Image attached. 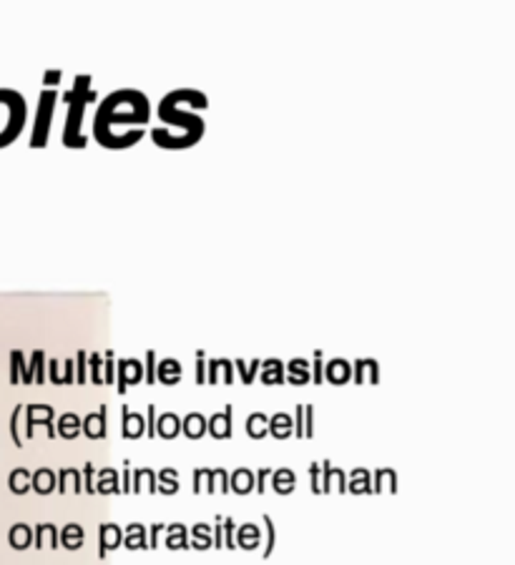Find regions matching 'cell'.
Masks as SVG:
<instances>
[{
	"mask_svg": "<svg viewBox=\"0 0 515 565\" xmlns=\"http://www.w3.org/2000/svg\"><path fill=\"white\" fill-rule=\"evenodd\" d=\"M156 493L161 495L179 493V473H176L174 467H164L161 473H156Z\"/></svg>",
	"mask_w": 515,
	"mask_h": 565,
	"instance_id": "cell-28",
	"label": "cell"
},
{
	"mask_svg": "<svg viewBox=\"0 0 515 565\" xmlns=\"http://www.w3.org/2000/svg\"><path fill=\"white\" fill-rule=\"evenodd\" d=\"M231 417H234V404H227L222 412H216L207 420V432L214 440L231 438Z\"/></svg>",
	"mask_w": 515,
	"mask_h": 565,
	"instance_id": "cell-10",
	"label": "cell"
},
{
	"mask_svg": "<svg viewBox=\"0 0 515 565\" xmlns=\"http://www.w3.org/2000/svg\"><path fill=\"white\" fill-rule=\"evenodd\" d=\"M146 435L154 440L156 435V404H149L146 407Z\"/></svg>",
	"mask_w": 515,
	"mask_h": 565,
	"instance_id": "cell-56",
	"label": "cell"
},
{
	"mask_svg": "<svg viewBox=\"0 0 515 565\" xmlns=\"http://www.w3.org/2000/svg\"><path fill=\"white\" fill-rule=\"evenodd\" d=\"M88 352L86 349H78L76 352V382L78 384H86L88 382Z\"/></svg>",
	"mask_w": 515,
	"mask_h": 565,
	"instance_id": "cell-44",
	"label": "cell"
},
{
	"mask_svg": "<svg viewBox=\"0 0 515 565\" xmlns=\"http://www.w3.org/2000/svg\"><path fill=\"white\" fill-rule=\"evenodd\" d=\"M121 543H123V530L118 528V525L116 523H103L101 525V551H98L101 558H106V553L116 551Z\"/></svg>",
	"mask_w": 515,
	"mask_h": 565,
	"instance_id": "cell-16",
	"label": "cell"
},
{
	"mask_svg": "<svg viewBox=\"0 0 515 565\" xmlns=\"http://www.w3.org/2000/svg\"><path fill=\"white\" fill-rule=\"evenodd\" d=\"M264 520V528H266V545H264V555H272L274 551V540H277V535H274V520L269 515L262 517Z\"/></svg>",
	"mask_w": 515,
	"mask_h": 565,
	"instance_id": "cell-49",
	"label": "cell"
},
{
	"mask_svg": "<svg viewBox=\"0 0 515 565\" xmlns=\"http://www.w3.org/2000/svg\"><path fill=\"white\" fill-rule=\"evenodd\" d=\"M123 543H126V548H131V551L149 548V543H146V528H143L141 523H131L129 528H126V533H123Z\"/></svg>",
	"mask_w": 515,
	"mask_h": 565,
	"instance_id": "cell-30",
	"label": "cell"
},
{
	"mask_svg": "<svg viewBox=\"0 0 515 565\" xmlns=\"http://www.w3.org/2000/svg\"><path fill=\"white\" fill-rule=\"evenodd\" d=\"M73 369H76V364H73V357H68V360L63 362V387H68V384H73V382H76Z\"/></svg>",
	"mask_w": 515,
	"mask_h": 565,
	"instance_id": "cell-61",
	"label": "cell"
},
{
	"mask_svg": "<svg viewBox=\"0 0 515 565\" xmlns=\"http://www.w3.org/2000/svg\"><path fill=\"white\" fill-rule=\"evenodd\" d=\"M266 424H269V417L264 412H254V415L246 417V435L254 440H262L266 438Z\"/></svg>",
	"mask_w": 515,
	"mask_h": 565,
	"instance_id": "cell-33",
	"label": "cell"
},
{
	"mask_svg": "<svg viewBox=\"0 0 515 565\" xmlns=\"http://www.w3.org/2000/svg\"><path fill=\"white\" fill-rule=\"evenodd\" d=\"M269 477H272V467H262L257 473V485H254V488H257L259 495L266 493V480H269Z\"/></svg>",
	"mask_w": 515,
	"mask_h": 565,
	"instance_id": "cell-60",
	"label": "cell"
},
{
	"mask_svg": "<svg viewBox=\"0 0 515 565\" xmlns=\"http://www.w3.org/2000/svg\"><path fill=\"white\" fill-rule=\"evenodd\" d=\"M284 382L289 384H307L312 382V372H309V360L297 357L289 364H284Z\"/></svg>",
	"mask_w": 515,
	"mask_h": 565,
	"instance_id": "cell-15",
	"label": "cell"
},
{
	"mask_svg": "<svg viewBox=\"0 0 515 565\" xmlns=\"http://www.w3.org/2000/svg\"><path fill=\"white\" fill-rule=\"evenodd\" d=\"M370 477H372V475H370V470H365V467L352 470L347 490H350V493H372V482H370Z\"/></svg>",
	"mask_w": 515,
	"mask_h": 565,
	"instance_id": "cell-32",
	"label": "cell"
},
{
	"mask_svg": "<svg viewBox=\"0 0 515 565\" xmlns=\"http://www.w3.org/2000/svg\"><path fill=\"white\" fill-rule=\"evenodd\" d=\"M21 415H23V404H18L13 410V420H10V432H13V440H15V445L18 447H23V438H21V432H18V422H21Z\"/></svg>",
	"mask_w": 515,
	"mask_h": 565,
	"instance_id": "cell-51",
	"label": "cell"
},
{
	"mask_svg": "<svg viewBox=\"0 0 515 565\" xmlns=\"http://www.w3.org/2000/svg\"><path fill=\"white\" fill-rule=\"evenodd\" d=\"M262 382L264 384H284V362L282 360H262Z\"/></svg>",
	"mask_w": 515,
	"mask_h": 565,
	"instance_id": "cell-25",
	"label": "cell"
},
{
	"mask_svg": "<svg viewBox=\"0 0 515 565\" xmlns=\"http://www.w3.org/2000/svg\"><path fill=\"white\" fill-rule=\"evenodd\" d=\"M234 520L231 517H224V523H222V530H224V545L227 548H231L234 551Z\"/></svg>",
	"mask_w": 515,
	"mask_h": 565,
	"instance_id": "cell-55",
	"label": "cell"
},
{
	"mask_svg": "<svg viewBox=\"0 0 515 565\" xmlns=\"http://www.w3.org/2000/svg\"><path fill=\"white\" fill-rule=\"evenodd\" d=\"M166 545L169 548H189V537H187V525L174 523L166 525Z\"/></svg>",
	"mask_w": 515,
	"mask_h": 565,
	"instance_id": "cell-34",
	"label": "cell"
},
{
	"mask_svg": "<svg viewBox=\"0 0 515 565\" xmlns=\"http://www.w3.org/2000/svg\"><path fill=\"white\" fill-rule=\"evenodd\" d=\"M23 412H25V438H33L38 424L48 427V438H56V427H53V407L50 404H23Z\"/></svg>",
	"mask_w": 515,
	"mask_h": 565,
	"instance_id": "cell-7",
	"label": "cell"
},
{
	"mask_svg": "<svg viewBox=\"0 0 515 565\" xmlns=\"http://www.w3.org/2000/svg\"><path fill=\"white\" fill-rule=\"evenodd\" d=\"M30 537H33V533H30L28 525L18 523L13 530H10V543H13L15 548H25V545L30 543Z\"/></svg>",
	"mask_w": 515,
	"mask_h": 565,
	"instance_id": "cell-43",
	"label": "cell"
},
{
	"mask_svg": "<svg viewBox=\"0 0 515 565\" xmlns=\"http://www.w3.org/2000/svg\"><path fill=\"white\" fill-rule=\"evenodd\" d=\"M227 372V375H234V362L231 360H207V382L209 384H216L219 382V372Z\"/></svg>",
	"mask_w": 515,
	"mask_h": 565,
	"instance_id": "cell-35",
	"label": "cell"
},
{
	"mask_svg": "<svg viewBox=\"0 0 515 565\" xmlns=\"http://www.w3.org/2000/svg\"><path fill=\"white\" fill-rule=\"evenodd\" d=\"M10 382L13 384H33V372L25 364V354L21 349L10 352Z\"/></svg>",
	"mask_w": 515,
	"mask_h": 565,
	"instance_id": "cell-13",
	"label": "cell"
},
{
	"mask_svg": "<svg viewBox=\"0 0 515 565\" xmlns=\"http://www.w3.org/2000/svg\"><path fill=\"white\" fill-rule=\"evenodd\" d=\"M181 432V417L176 412H164L156 417V435L164 440H174Z\"/></svg>",
	"mask_w": 515,
	"mask_h": 565,
	"instance_id": "cell-18",
	"label": "cell"
},
{
	"mask_svg": "<svg viewBox=\"0 0 515 565\" xmlns=\"http://www.w3.org/2000/svg\"><path fill=\"white\" fill-rule=\"evenodd\" d=\"M103 384H114V349H108V352H103Z\"/></svg>",
	"mask_w": 515,
	"mask_h": 565,
	"instance_id": "cell-48",
	"label": "cell"
},
{
	"mask_svg": "<svg viewBox=\"0 0 515 565\" xmlns=\"http://www.w3.org/2000/svg\"><path fill=\"white\" fill-rule=\"evenodd\" d=\"M30 372H33V382H36V384H43L45 382V352L43 349H36V352H33V367H30Z\"/></svg>",
	"mask_w": 515,
	"mask_h": 565,
	"instance_id": "cell-42",
	"label": "cell"
},
{
	"mask_svg": "<svg viewBox=\"0 0 515 565\" xmlns=\"http://www.w3.org/2000/svg\"><path fill=\"white\" fill-rule=\"evenodd\" d=\"M156 352L154 349H149L146 352V367H143V380H146V384H151L154 387V382H156Z\"/></svg>",
	"mask_w": 515,
	"mask_h": 565,
	"instance_id": "cell-46",
	"label": "cell"
},
{
	"mask_svg": "<svg viewBox=\"0 0 515 565\" xmlns=\"http://www.w3.org/2000/svg\"><path fill=\"white\" fill-rule=\"evenodd\" d=\"M259 543H262V530H259L257 525L254 523L239 525L234 545H239V548H244V551H251V548H259Z\"/></svg>",
	"mask_w": 515,
	"mask_h": 565,
	"instance_id": "cell-20",
	"label": "cell"
},
{
	"mask_svg": "<svg viewBox=\"0 0 515 565\" xmlns=\"http://www.w3.org/2000/svg\"><path fill=\"white\" fill-rule=\"evenodd\" d=\"M61 78H63V71H45L43 73V85H45V91H56V85L61 83Z\"/></svg>",
	"mask_w": 515,
	"mask_h": 565,
	"instance_id": "cell-59",
	"label": "cell"
},
{
	"mask_svg": "<svg viewBox=\"0 0 515 565\" xmlns=\"http://www.w3.org/2000/svg\"><path fill=\"white\" fill-rule=\"evenodd\" d=\"M181 432H184L189 440H201L207 435V417L201 415V412H189V415L181 420Z\"/></svg>",
	"mask_w": 515,
	"mask_h": 565,
	"instance_id": "cell-19",
	"label": "cell"
},
{
	"mask_svg": "<svg viewBox=\"0 0 515 565\" xmlns=\"http://www.w3.org/2000/svg\"><path fill=\"white\" fill-rule=\"evenodd\" d=\"M151 119V103L141 91L123 88L101 101L94 121V138L103 149L114 151V128L116 126H146Z\"/></svg>",
	"mask_w": 515,
	"mask_h": 565,
	"instance_id": "cell-2",
	"label": "cell"
},
{
	"mask_svg": "<svg viewBox=\"0 0 515 565\" xmlns=\"http://www.w3.org/2000/svg\"><path fill=\"white\" fill-rule=\"evenodd\" d=\"M184 369H181V362L174 360V357H166V360L156 362V382L166 384V387H174L179 384Z\"/></svg>",
	"mask_w": 515,
	"mask_h": 565,
	"instance_id": "cell-11",
	"label": "cell"
},
{
	"mask_svg": "<svg viewBox=\"0 0 515 565\" xmlns=\"http://www.w3.org/2000/svg\"><path fill=\"white\" fill-rule=\"evenodd\" d=\"M30 470H25V467H18V470H13V475H10V490L18 495L28 493L30 490Z\"/></svg>",
	"mask_w": 515,
	"mask_h": 565,
	"instance_id": "cell-39",
	"label": "cell"
},
{
	"mask_svg": "<svg viewBox=\"0 0 515 565\" xmlns=\"http://www.w3.org/2000/svg\"><path fill=\"white\" fill-rule=\"evenodd\" d=\"M123 438L126 440H138L141 435H146V420L138 412H131L123 404Z\"/></svg>",
	"mask_w": 515,
	"mask_h": 565,
	"instance_id": "cell-17",
	"label": "cell"
},
{
	"mask_svg": "<svg viewBox=\"0 0 515 565\" xmlns=\"http://www.w3.org/2000/svg\"><path fill=\"white\" fill-rule=\"evenodd\" d=\"M207 480V485H204V490L207 493H214L216 488H219V493H229V473L224 470V467H196L193 470V493H201V482Z\"/></svg>",
	"mask_w": 515,
	"mask_h": 565,
	"instance_id": "cell-6",
	"label": "cell"
},
{
	"mask_svg": "<svg viewBox=\"0 0 515 565\" xmlns=\"http://www.w3.org/2000/svg\"><path fill=\"white\" fill-rule=\"evenodd\" d=\"M94 488H96V493H101V495L121 493L118 473H116L114 467H103V470H98V482H96Z\"/></svg>",
	"mask_w": 515,
	"mask_h": 565,
	"instance_id": "cell-26",
	"label": "cell"
},
{
	"mask_svg": "<svg viewBox=\"0 0 515 565\" xmlns=\"http://www.w3.org/2000/svg\"><path fill=\"white\" fill-rule=\"evenodd\" d=\"M385 482H387V490H397V475H395V470H390V467H379L377 473H375V488L372 493H379V490H385Z\"/></svg>",
	"mask_w": 515,
	"mask_h": 565,
	"instance_id": "cell-38",
	"label": "cell"
},
{
	"mask_svg": "<svg viewBox=\"0 0 515 565\" xmlns=\"http://www.w3.org/2000/svg\"><path fill=\"white\" fill-rule=\"evenodd\" d=\"M259 364H262V360H251V362L236 360L234 362V367H236V372H239V377H242L244 384H251V382H254V377H257V372H259Z\"/></svg>",
	"mask_w": 515,
	"mask_h": 565,
	"instance_id": "cell-40",
	"label": "cell"
},
{
	"mask_svg": "<svg viewBox=\"0 0 515 565\" xmlns=\"http://www.w3.org/2000/svg\"><path fill=\"white\" fill-rule=\"evenodd\" d=\"M96 91L91 88V76L81 73L73 81L71 91L63 93V101L68 103V113H65V126H63V146L65 149H86L88 138L83 136V113L91 103H96Z\"/></svg>",
	"mask_w": 515,
	"mask_h": 565,
	"instance_id": "cell-3",
	"label": "cell"
},
{
	"mask_svg": "<svg viewBox=\"0 0 515 565\" xmlns=\"http://www.w3.org/2000/svg\"><path fill=\"white\" fill-rule=\"evenodd\" d=\"M45 543H48L50 548H56L58 545V528L53 523L36 525V545L38 548H45Z\"/></svg>",
	"mask_w": 515,
	"mask_h": 565,
	"instance_id": "cell-36",
	"label": "cell"
},
{
	"mask_svg": "<svg viewBox=\"0 0 515 565\" xmlns=\"http://www.w3.org/2000/svg\"><path fill=\"white\" fill-rule=\"evenodd\" d=\"M292 417L286 415V412H277V415L269 420V424H266V430L272 432L274 438L277 440H284V438H289L292 435Z\"/></svg>",
	"mask_w": 515,
	"mask_h": 565,
	"instance_id": "cell-31",
	"label": "cell"
},
{
	"mask_svg": "<svg viewBox=\"0 0 515 565\" xmlns=\"http://www.w3.org/2000/svg\"><path fill=\"white\" fill-rule=\"evenodd\" d=\"M332 482H337V490L339 493H347V475L339 470V467H332V473H329V485Z\"/></svg>",
	"mask_w": 515,
	"mask_h": 565,
	"instance_id": "cell-57",
	"label": "cell"
},
{
	"mask_svg": "<svg viewBox=\"0 0 515 565\" xmlns=\"http://www.w3.org/2000/svg\"><path fill=\"white\" fill-rule=\"evenodd\" d=\"M324 380L332 382V384H347L352 380V364L344 357L329 360L324 364Z\"/></svg>",
	"mask_w": 515,
	"mask_h": 565,
	"instance_id": "cell-12",
	"label": "cell"
},
{
	"mask_svg": "<svg viewBox=\"0 0 515 565\" xmlns=\"http://www.w3.org/2000/svg\"><path fill=\"white\" fill-rule=\"evenodd\" d=\"M28 108L25 99L13 88H0V149L18 141V136L25 128Z\"/></svg>",
	"mask_w": 515,
	"mask_h": 565,
	"instance_id": "cell-4",
	"label": "cell"
},
{
	"mask_svg": "<svg viewBox=\"0 0 515 565\" xmlns=\"http://www.w3.org/2000/svg\"><path fill=\"white\" fill-rule=\"evenodd\" d=\"M143 482H149V493H156V475H154L151 467H138L136 473H134V485H131V490H134V493H141Z\"/></svg>",
	"mask_w": 515,
	"mask_h": 565,
	"instance_id": "cell-37",
	"label": "cell"
},
{
	"mask_svg": "<svg viewBox=\"0 0 515 565\" xmlns=\"http://www.w3.org/2000/svg\"><path fill=\"white\" fill-rule=\"evenodd\" d=\"M196 384H207V352L196 349Z\"/></svg>",
	"mask_w": 515,
	"mask_h": 565,
	"instance_id": "cell-47",
	"label": "cell"
},
{
	"mask_svg": "<svg viewBox=\"0 0 515 565\" xmlns=\"http://www.w3.org/2000/svg\"><path fill=\"white\" fill-rule=\"evenodd\" d=\"M309 477H312V493H322V488H319V465L317 462H312L309 465Z\"/></svg>",
	"mask_w": 515,
	"mask_h": 565,
	"instance_id": "cell-63",
	"label": "cell"
},
{
	"mask_svg": "<svg viewBox=\"0 0 515 565\" xmlns=\"http://www.w3.org/2000/svg\"><path fill=\"white\" fill-rule=\"evenodd\" d=\"M312 380H315V384H322V382H324L322 349H315V372H312Z\"/></svg>",
	"mask_w": 515,
	"mask_h": 565,
	"instance_id": "cell-58",
	"label": "cell"
},
{
	"mask_svg": "<svg viewBox=\"0 0 515 565\" xmlns=\"http://www.w3.org/2000/svg\"><path fill=\"white\" fill-rule=\"evenodd\" d=\"M73 480V493H83V480H81V473L76 467H63L56 473V490L61 495L68 493V482Z\"/></svg>",
	"mask_w": 515,
	"mask_h": 565,
	"instance_id": "cell-22",
	"label": "cell"
},
{
	"mask_svg": "<svg viewBox=\"0 0 515 565\" xmlns=\"http://www.w3.org/2000/svg\"><path fill=\"white\" fill-rule=\"evenodd\" d=\"M45 367H48V375H45V380H50L53 384H58V387H63V372H61V367H58V360L45 362Z\"/></svg>",
	"mask_w": 515,
	"mask_h": 565,
	"instance_id": "cell-50",
	"label": "cell"
},
{
	"mask_svg": "<svg viewBox=\"0 0 515 565\" xmlns=\"http://www.w3.org/2000/svg\"><path fill=\"white\" fill-rule=\"evenodd\" d=\"M56 435H61L63 440H76L81 435V417L76 412H65L58 417Z\"/></svg>",
	"mask_w": 515,
	"mask_h": 565,
	"instance_id": "cell-23",
	"label": "cell"
},
{
	"mask_svg": "<svg viewBox=\"0 0 515 565\" xmlns=\"http://www.w3.org/2000/svg\"><path fill=\"white\" fill-rule=\"evenodd\" d=\"M231 490L236 495H246L254 490V473L249 467H236L234 475H229V493Z\"/></svg>",
	"mask_w": 515,
	"mask_h": 565,
	"instance_id": "cell-21",
	"label": "cell"
},
{
	"mask_svg": "<svg viewBox=\"0 0 515 565\" xmlns=\"http://www.w3.org/2000/svg\"><path fill=\"white\" fill-rule=\"evenodd\" d=\"M30 488L36 490L38 495H50L56 488V473L50 467H41L30 475Z\"/></svg>",
	"mask_w": 515,
	"mask_h": 565,
	"instance_id": "cell-24",
	"label": "cell"
},
{
	"mask_svg": "<svg viewBox=\"0 0 515 565\" xmlns=\"http://www.w3.org/2000/svg\"><path fill=\"white\" fill-rule=\"evenodd\" d=\"M58 543L63 545V548H68V551H78L81 545H83V528H81L78 523H68L61 530Z\"/></svg>",
	"mask_w": 515,
	"mask_h": 565,
	"instance_id": "cell-29",
	"label": "cell"
},
{
	"mask_svg": "<svg viewBox=\"0 0 515 565\" xmlns=\"http://www.w3.org/2000/svg\"><path fill=\"white\" fill-rule=\"evenodd\" d=\"M272 488L274 493L280 495H289L294 488H297V477L289 467H280V470H272Z\"/></svg>",
	"mask_w": 515,
	"mask_h": 565,
	"instance_id": "cell-27",
	"label": "cell"
},
{
	"mask_svg": "<svg viewBox=\"0 0 515 565\" xmlns=\"http://www.w3.org/2000/svg\"><path fill=\"white\" fill-rule=\"evenodd\" d=\"M352 377H355L357 384H365V382L377 384L379 382V362L362 357V360H357L355 364H352Z\"/></svg>",
	"mask_w": 515,
	"mask_h": 565,
	"instance_id": "cell-14",
	"label": "cell"
},
{
	"mask_svg": "<svg viewBox=\"0 0 515 565\" xmlns=\"http://www.w3.org/2000/svg\"><path fill=\"white\" fill-rule=\"evenodd\" d=\"M196 96L193 88H179V91H171L166 93L161 103H158V119L166 123V131H171L174 126L179 128V134L171 136V138H164V136H156L151 134L154 143L158 149L164 151H184V149H191L196 143L204 138V131H207V123L201 119L199 113L191 111V108H184L189 101Z\"/></svg>",
	"mask_w": 515,
	"mask_h": 565,
	"instance_id": "cell-1",
	"label": "cell"
},
{
	"mask_svg": "<svg viewBox=\"0 0 515 565\" xmlns=\"http://www.w3.org/2000/svg\"><path fill=\"white\" fill-rule=\"evenodd\" d=\"M83 490H86L88 495H94L96 493V488H94V462H86L83 465Z\"/></svg>",
	"mask_w": 515,
	"mask_h": 565,
	"instance_id": "cell-53",
	"label": "cell"
},
{
	"mask_svg": "<svg viewBox=\"0 0 515 565\" xmlns=\"http://www.w3.org/2000/svg\"><path fill=\"white\" fill-rule=\"evenodd\" d=\"M106 415H108V407L101 404L96 412H88L86 417H81V432H83L88 440H103L106 438Z\"/></svg>",
	"mask_w": 515,
	"mask_h": 565,
	"instance_id": "cell-9",
	"label": "cell"
},
{
	"mask_svg": "<svg viewBox=\"0 0 515 565\" xmlns=\"http://www.w3.org/2000/svg\"><path fill=\"white\" fill-rule=\"evenodd\" d=\"M164 528H166L164 523H154V525H151V535H149V540H146V543H149V548H156V545H158V535L164 533Z\"/></svg>",
	"mask_w": 515,
	"mask_h": 565,
	"instance_id": "cell-62",
	"label": "cell"
},
{
	"mask_svg": "<svg viewBox=\"0 0 515 565\" xmlns=\"http://www.w3.org/2000/svg\"><path fill=\"white\" fill-rule=\"evenodd\" d=\"M88 372H91V380H94V384H103V354L101 352H91L88 354Z\"/></svg>",
	"mask_w": 515,
	"mask_h": 565,
	"instance_id": "cell-41",
	"label": "cell"
},
{
	"mask_svg": "<svg viewBox=\"0 0 515 565\" xmlns=\"http://www.w3.org/2000/svg\"><path fill=\"white\" fill-rule=\"evenodd\" d=\"M121 493H131V470H129V460L123 462V477H121Z\"/></svg>",
	"mask_w": 515,
	"mask_h": 565,
	"instance_id": "cell-64",
	"label": "cell"
},
{
	"mask_svg": "<svg viewBox=\"0 0 515 565\" xmlns=\"http://www.w3.org/2000/svg\"><path fill=\"white\" fill-rule=\"evenodd\" d=\"M292 432L297 435V438H304V404H299L297 410H294V420H292Z\"/></svg>",
	"mask_w": 515,
	"mask_h": 565,
	"instance_id": "cell-52",
	"label": "cell"
},
{
	"mask_svg": "<svg viewBox=\"0 0 515 565\" xmlns=\"http://www.w3.org/2000/svg\"><path fill=\"white\" fill-rule=\"evenodd\" d=\"M56 91H41L38 99V113L36 123H33V136H30V149H45L50 138V126H53V113H56Z\"/></svg>",
	"mask_w": 515,
	"mask_h": 565,
	"instance_id": "cell-5",
	"label": "cell"
},
{
	"mask_svg": "<svg viewBox=\"0 0 515 565\" xmlns=\"http://www.w3.org/2000/svg\"><path fill=\"white\" fill-rule=\"evenodd\" d=\"M118 364V375H116V389H118V395H126V389L131 387V384H138V382L143 380V364L138 360H129V357H123V360L116 362Z\"/></svg>",
	"mask_w": 515,
	"mask_h": 565,
	"instance_id": "cell-8",
	"label": "cell"
},
{
	"mask_svg": "<svg viewBox=\"0 0 515 565\" xmlns=\"http://www.w3.org/2000/svg\"><path fill=\"white\" fill-rule=\"evenodd\" d=\"M312 435H315V407L304 404V438H312Z\"/></svg>",
	"mask_w": 515,
	"mask_h": 565,
	"instance_id": "cell-54",
	"label": "cell"
},
{
	"mask_svg": "<svg viewBox=\"0 0 515 565\" xmlns=\"http://www.w3.org/2000/svg\"><path fill=\"white\" fill-rule=\"evenodd\" d=\"M193 545L196 548H209L211 545V530H209L207 523L193 525Z\"/></svg>",
	"mask_w": 515,
	"mask_h": 565,
	"instance_id": "cell-45",
	"label": "cell"
}]
</instances>
